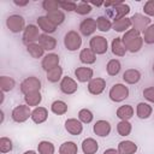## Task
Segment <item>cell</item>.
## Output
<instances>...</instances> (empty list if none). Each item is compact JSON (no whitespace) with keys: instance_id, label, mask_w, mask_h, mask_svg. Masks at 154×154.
Returning <instances> with one entry per match:
<instances>
[{"instance_id":"obj_14","label":"cell","mask_w":154,"mask_h":154,"mask_svg":"<svg viewBox=\"0 0 154 154\" xmlns=\"http://www.w3.org/2000/svg\"><path fill=\"white\" fill-rule=\"evenodd\" d=\"M96 30V20L93 18H85L79 24V31L84 36H90Z\"/></svg>"},{"instance_id":"obj_49","label":"cell","mask_w":154,"mask_h":154,"mask_svg":"<svg viewBox=\"0 0 154 154\" xmlns=\"http://www.w3.org/2000/svg\"><path fill=\"white\" fill-rule=\"evenodd\" d=\"M17 6H26L28 4H29V0H25V1H18V0H14L13 1Z\"/></svg>"},{"instance_id":"obj_35","label":"cell","mask_w":154,"mask_h":154,"mask_svg":"<svg viewBox=\"0 0 154 154\" xmlns=\"http://www.w3.org/2000/svg\"><path fill=\"white\" fill-rule=\"evenodd\" d=\"M51 111L54 113V114H58V116H63L67 112V105L61 101V100H57L54 101L52 105H51Z\"/></svg>"},{"instance_id":"obj_7","label":"cell","mask_w":154,"mask_h":154,"mask_svg":"<svg viewBox=\"0 0 154 154\" xmlns=\"http://www.w3.org/2000/svg\"><path fill=\"white\" fill-rule=\"evenodd\" d=\"M11 117H12V119L16 123H24L25 120L29 119V117H31L30 106H28V105H19V106L14 107L13 111H12Z\"/></svg>"},{"instance_id":"obj_8","label":"cell","mask_w":154,"mask_h":154,"mask_svg":"<svg viewBox=\"0 0 154 154\" xmlns=\"http://www.w3.org/2000/svg\"><path fill=\"white\" fill-rule=\"evenodd\" d=\"M6 25L12 32H20L25 29V20L19 14H11L6 19Z\"/></svg>"},{"instance_id":"obj_48","label":"cell","mask_w":154,"mask_h":154,"mask_svg":"<svg viewBox=\"0 0 154 154\" xmlns=\"http://www.w3.org/2000/svg\"><path fill=\"white\" fill-rule=\"evenodd\" d=\"M103 154H120L118 149H114V148H108L103 152Z\"/></svg>"},{"instance_id":"obj_1","label":"cell","mask_w":154,"mask_h":154,"mask_svg":"<svg viewBox=\"0 0 154 154\" xmlns=\"http://www.w3.org/2000/svg\"><path fill=\"white\" fill-rule=\"evenodd\" d=\"M122 41H123L126 51H129L131 53L138 52L142 48V46H143V37L141 36V32H138L135 29L128 30L123 35Z\"/></svg>"},{"instance_id":"obj_43","label":"cell","mask_w":154,"mask_h":154,"mask_svg":"<svg viewBox=\"0 0 154 154\" xmlns=\"http://www.w3.org/2000/svg\"><path fill=\"white\" fill-rule=\"evenodd\" d=\"M11 150H12V141L7 137H1L0 138V152L5 154Z\"/></svg>"},{"instance_id":"obj_44","label":"cell","mask_w":154,"mask_h":154,"mask_svg":"<svg viewBox=\"0 0 154 154\" xmlns=\"http://www.w3.org/2000/svg\"><path fill=\"white\" fill-rule=\"evenodd\" d=\"M76 12L78 14H87L89 12H91V5L89 2H84V1H81L77 4V7H76Z\"/></svg>"},{"instance_id":"obj_36","label":"cell","mask_w":154,"mask_h":154,"mask_svg":"<svg viewBox=\"0 0 154 154\" xmlns=\"http://www.w3.org/2000/svg\"><path fill=\"white\" fill-rule=\"evenodd\" d=\"M122 69V65H120V61L117 60V59H111L108 63H107V66H106V70H107V73L109 76H117L119 73Z\"/></svg>"},{"instance_id":"obj_37","label":"cell","mask_w":154,"mask_h":154,"mask_svg":"<svg viewBox=\"0 0 154 154\" xmlns=\"http://www.w3.org/2000/svg\"><path fill=\"white\" fill-rule=\"evenodd\" d=\"M37 149H38L40 154H54V152H55L54 144L48 141H41L37 144Z\"/></svg>"},{"instance_id":"obj_12","label":"cell","mask_w":154,"mask_h":154,"mask_svg":"<svg viewBox=\"0 0 154 154\" xmlns=\"http://www.w3.org/2000/svg\"><path fill=\"white\" fill-rule=\"evenodd\" d=\"M105 88H106V81L100 77L93 78L88 83V90L93 95H100L105 90Z\"/></svg>"},{"instance_id":"obj_51","label":"cell","mask_w":154,"mask_h":154,"mask_svg":"<svg viewBox=\"0 0 154 154\" xmlns=\"http://www.w3.org/2000/svg\"><path fill=\"white\" fill-rule=\"evenodd\" d=\"M153 72H154V64H153Z\"/></svg>"},{"instance_id":"obj_13","label":"cell","mask_w":154,"mask_h":154,"mask_svg":"<svg viewBox=\"0 0 154 154\" xmlns=\"http://www.w3.org/2000/svg\"><path fill=\"white\" fill-rule=\"evenodd\" d=\"M59 60L60 59H59V55L58 54H55V53H48L42 59V63H41L42 69L47 72V71H49V70L59 66Z\"/></svg>"},{"instance_id":"obj_5","label":"cell","mask_w":154,"mask_h":154,"mask_svg":"<svg viewBox=\"0 0 154 154\" xmlns=\"http://www.w3.org/2000/svg\"><path fill=\"white\" fill-rule=\"evenodd\" d=\"M40 89H41V81L35 76L26 77L20 83V91L24 95L32 93V91H40Z\"/></svg>"},{"instance_id":"obj_32","label":"cell","mask_w":154,"mask_h":154,"mask_svg":"<svg viewBox=\"0 0 154 154\" xmlns=\"http://www.w3.org/2000/svg\"><path fill=\"white\" fill-rule=\"evenodd\" d=\"M112 24L113 23L105 16H100V17L96 18V28H97V30H100L102 32L108 31L112 28Z\"/></svg>"},{"instance_id":"obj_19","label":"cell","mask_w":154,"mask_h":154,"mask_svg":"<svg viewBox=\"0 0 154 154\" xmlns=\"http://www.w3.org/2000/svg\"><path fill=\"white\" fill-rule=\"evenodd\" d=\"M38 45L45 49V51H53L57 47V40L48 34H41L38 38Z\"/></svg>"},{"instance_id":"obj_38","label":"cell","mask_w":154,"mask_h":154,"mask_svg":"<svg viewBox=\"0 0 154 154\" xmlns=\"http://www.w3.org/2000/svg\"><path fill=\"white\" fill-rule=\"evenodd\" d=\"M63 76V69L60 66H57L49 71H47V79L52 83H55L58 82Z\"/></svg>"},{"instance_id":"obj_21","label":"cell","mask_w":154,"mask_h":154,"mask_svg":"<svg viewBox=\"0 0 154 154\" xmlns=\"http://www.w3.org/2000/svg\"><path fill=\"white\" fill-rule=\"evenodd\" d=\"M123 79L128 84H136L141 79V73L136 69H129L123 73Z\"/></svg>"},{"instance_id":"obj_11","label":"cell","mask_w":154,"mask_h":154,"mask_svg":"<svg viewBox=\"0 0 154 154\" xmlns=\"http://www.w3.org/2000/svg\"><path fill=\"white\" fill-rule=\"evenodd\" d=\"M77 88H78V84L75 79H72L71 77L66 76V77H63L61 78V82H60V90L66 94V95H71L73 93L77 91Z\"/></svg>"},{"instance_id":"obj_23","label":"cell","mask_w":154,"mask_h":154,"mask_svg":"<svg viewBox=\"0 0 154 154\" xmlns=\"http://www.w3.org/2000/svg\"><path fill=\"white\" fill-rule=\"evenodd\" d=\"M131 26H132L131 19L128 18V17L122 18V19H118V20H114L113 24H112V28L116 31H118V32H122V31H125L126 32L128 30H130Z\"/></svg>"},{"instance_id":"obj_46","label":"cell","mask_w":154,"mask_h":154,"mask_svg":"<svg viewBox=\"0 0 154 154\" xmlns=\"http://www.w3.org/2000/svg\"><path fill=\"white\" fill-rule=\"evenodd\" d=\"M143 11L147 16L154 17V0H148L143 6Z\"/></svg>"},{"instance_id":"obj_15","label":"cell","mask_w":154,"mask_h":154,"mask_svg":"<svg viewBox=\"0 0 154 154\" xmlns=\"http://www.w3.org/2000/svg\"><path fill=\"white\" fill-rule=\"evenodd\" d=\"M65 129L69 134L77 136V135H81V132L83 131V125H82L81 120H77L75 118H70L65 122Z\"/></svg>"},{"instance_id":"obj_2","label":"cell","mask_w":154,"mask_h":154,"mask_svg":"<svg viewBox=\"0 0 154 154\" xmlns=\"http://www.w3.org/2000/svg\"><path fill=\"white\" fill-rule=\"evenodd\" d=\"M103 6L106 7V14L107 17L118 20L122 18H125L126 14L130 12V6L125 2L118 1V2H105Z\"/></svg>"},{"instance_id":"obj_33","label":"cell","mask_w":154,"mask_h":154,"mask_svg":"<svg viewBox=\"0 0 154 154\" xmlns=\"http://www.w3.org/2000/svg\"><path fill=\"white\" fill-rule=\"evenodd\" d=\"M26 51H28V53H29L32 58H35V59L41 58V57L43 55V53H45V49H43L38 43H36V42L28 45V46H26Z\"/></svg>"},{"instance_id":"obj_6","label":"cell","mask_w":154,"mask_h":154,"mask_svg":"<svg viewBox=\"0 0 154 154\" xmlns=\"http://www.w3.org/2000/svg\"><path fill=\"white\" fill-rule=\"evenodd\" d=\"M89 46H90V49L95 54H105L107 52V48H108L107 40L100 35L93 36L89 41Z\"/></svg>"},{"instance_id":"obj_26","label":"cell","mask_w":154,"mask_h":154,"mask_svg":"<svg viewBox=\"0 0 154 154\" xmlns=\"http://www.w3.org/2000/svg\"><path fill=\"white\" fill-rule=\"evenodd\" d=\"M79 60L83 64H94L96 61V54L90 49V48H83L79 53Z\"/></svg>"},{"instance_id":"obj_9","label":"cell","mask_w":154,"mask_h":154,"mask_svg":"<svg viewBox=\"0 0 154 154\" xmlns=\"http://www.w3.org/2000/svg\"><path fill=\"white\" fill-rule=\"evenodd\" d=\"M130 19H131L132 29L137 30L138 32H143L150 25V18L141 13H135Z\"/></svg>"},{"instance_id":"obj_34","label":"cell","mask_w":154,"mask_h":154,"mask_svg":"<svg viewBox=\"0 0 154 154\" xmlns=\"http://www.w3.org/2000/svg\"><path fill=\"white\" fill-rule=\"evenodd\" d=\"M16 82L12 77L8 76H1L0 77V89L1 91H10L14 88Z\"/></svg>"},{"instance_id":"obj_4","label":"cell","mask_w":154,"mask_h":154,"mask_svg":"<svg viewBox=\"0 0 154 154\" xmlns=\"http://www.w3.org/2000/svg\"><path fill=\"white\" fill-rule=\"evenodd\" d=\"M108 96L114 102H122L129 96V88L122 83H117L109 89Z\"/></svg>"},{"instance_id":"obj_29","label":"cell","mask_w":154,"mask_h":154,"mask_svg":"<svg viewBox=\"0 0 154 154\" xmlns=\"http://www.w3.org/2000/svg\"><path fill=\"white\" fill-rule=\"evenodd\" d=\"M47 18H48L52 23H54V24L58 26V25H60V24L64 23V20H65V14H64L63 11L57 10V11L47 12Z\"/></svg>"},{"instance_id":"obj_22","label":"cell","mask_w":154,"mask_h":154,"mask_svg":"<svg viewBox=\"0 0 154 154\" xmlns=\"http://www.w3.org/2000/svg\"><path fill=\"white\" fill-rule=\"evenodd\" d=\"M97 149H99V143L91 137H88L82 142V150L84 154H95Z\"/></svg>"},{"instance_id":"obj_45","label":"cell","mask_w":154,"mask_h":154,"mask_svg":"<svg viewBox=\"0 0 154 154\" xmlns=\"http://www.w3.org/2000/svg\"><path fill=\"white\" fill-rule=\"evenodd\" d=\"M59 5L63 10H65L67 12L76 11V7H77V4L73 1H59Z\"/></svg>"},{"instance_id":"obj_50","label":"cell","mask_w":154,"mask_h":154,"mask_svg":"<svg viewBox=\"0 0 154 154\" xmlns=\"http://www.w3.org/2000/svg\"><path fill=\"white\" fill-rule=\"evenodd\" d=\"M24 154H37L35 150H26V152H24Z\"/></svg>"},{"instance_id":"obj_39","label":"cell","mask_w":154,"mask_h":154,"mask_svg":"<svg viewBox=\"0 0 154 154\" xmlns=\"http://www.w3.org/2000/svg\"><path fill=\"white\" fill-rule=\"evenodd\" d=\"M131 130H132V126L129 123V120H120L118 123V125H117V131H118V134L120 136H128V135H130Z\"/></svg>"},{"instance_id":"obj_18","label":"cell","mask_w":154,"mask_h":154,"mask_svg":"<svg viewBox=\"0 0 154 154\" xmlns=\"http://www.w3.org/2000/svg\"><path fill=\"white\" fill-rule=\"evenodd\" d=\"M36 20H37L38 28L42 29V30L45 31V34H52V32H54V31L57 30V25H55L54 23H52V22L47 18V16H41V17H38Z\"/></svg>"},{"instance_id":"obj_31","label":"cell","mask_w":154,"mask_h":154,"mask_svg":"<svg viewBox=\"0 0 154 154\" xmlns=\"http://www.w3.org/2000/svg\"><path fill=\"white\" fill-rule=\"evenodd\" d=\"M77 153H78L77 144L72 141L64 142L59 148V154H77Z\"/></svg>"},{"instance_id":"obj_47","label":"cell","mask_w":154,"mask_h":154,"mask_svg":"<svg viewBox=\"0 0 154 154\" xmlns=\"http://www.w3.org/2000/svg\"><path fill=\"white\" fill-rule=\"evenodd\" d=\"M143 96L146 100H148L149 102L154 103V87H148L143 90Z\"/></svg>"},{"instance_id":"obj_42","label":"cell","mask_w":154,"mask_h":154,"mask_svg":"<svg viewBox=\"0 0 154 154\" xmlns=\"http://www.w3.org/2000/svg\"><path fill=\"white\" fill-rule=\"evenodd\" d=\"M42 7H43V10H46L47 12H52V11L59 10L60 5H59V1H57V0H43Z\"/></svg>"},{"instance_id":"obj_30","label":"cell","mask_w":154,"mask_h":154,"mask_svg":"<svg viewBox=\"0 0 154 154\" xmlns=\"http://www.w3.org/2000/svg\"><path fill=\"white\" fill-rule=\"evenodd\" d=\"M42 100V96H41V93L40 91H32V93H29L26 95H24V101L28 106H37Z\"/></svg>"},{"instance_id":"obj_17","label":"cell","mask_w":154,"mask_h":154,"mask_svg":"<svg viewBox=\"0 0 154 154\" xmlns=\"http://www.w3.org/2000/svg\"><path fill=\"white\" fill-rule=\"evenodd\" d=\"M94 132L100 137H106L111 132V124L107 120H97L94 124Z\"/></svg>"},{"instance_id":"obj_41","label":"cell","mask_w":154,"mask_h":154,"mask_svg":"<svg viewBox=\"0 0 154 154\" xmlns=\"http://www.w3.org/2000/svg\"><path fill=\"white\" fill-rule=\"evenodd\" d=\"M93 118H94L93 113H91L89 109H87V108H82V109L78 112V119H79L82 123L89 124V123L93 120Z\"/></svg>"},{"instance_id":"obj_24","label":"cell","mask_w":154,"mask_h":154,"mask_svg":"<svg viewBox=\"0 0 154 154\" xmlns=\"http://www.w3.org/2000/svg\"><path fill=\"white\" fill-rule=\"evenodd\" d=\"M111 48H112V53L117 57H124L125 53H126V48L122 41V37H116L113 38L112 41V45H111Z\"/></svg>"},{"instance_id":"obj_27","label":"cell","mask_w":154,"mask_h":154,"mask_svg":"<svg viewBox=\"0 0 154 154\" xmlns=\"http://www.w3.org/2000/svg\"><path fill=\"white\" fill-rule=\"evenodd\" d=\"M152 106L146 103V102H140L137 105V108H136V113H137V117L141 118V119H147L152 116Z\"/></svg>"},{"instance_id":"obj_25","label":"cell","mask_w":154,"mask_h":154,"mask_svg":"<svg viewBox=\"0 0 154 154\" xmlns=\"http://www.w3.org/2000/svg\"><path fill=\"white\" fill-rule=\"evenodd\" d=\"M118 150L120 154H135L137 146L132 141H122L118 144Z\"/></svg>"},{"instance_id":"obj_16","label":"cell","mask_w":154,"mask_h":154,"mask_svg":"<svg viewBox=\"0 0 154 154\" xmlns=\"http://www.w3.org/2000/svg\"><path fill=\"white\" fill-rule=\"evenodd\" d=\"M93 75H94L93 70H91L90 67H87V66H81V67H77V69L75 70V76H76V78H77L79 82H82V83L89 82L90 79H93Z\"/></svg>"},{"instance_id":"obj_28","label":"cell","mask_w":154,"mask_h":154,"mask_svg":"<svg viewBox=\"0 0 154 154\" xmlns=\"http://www.w3.org/2000/svg\"><path fill=\"white\" fill-rule=\"evenodd\" d=\"M134 116V108L131 105H123L117 109V117L120 120H129Z\"/></svg>"},{"instance_id":"obj_40","label":"cell","mask_w":154,"mask_h":154,"mask_svg":"<svg viewBox=\"0 0 154 154\" xmlns=\"http://www.w3.org/2000/svg\"><path fill=\"white\" fill-rule=\"evenodd\" d=\"M143 42H146L148 45L154 43V24H150L143 31Z\"/></svg>"},{"instance_id":"obj_10","label":"cell","mask_w":154,"mask_h":154,"mask_svg":"<svg viewBox=\"0 0 154 154\" xmlns=\"http://www.w3.org/2000/svg\"><path fill=\"white\" fill-rule=\"evenodd\" d=\"M41 34L38 31V26L34 25V24H29L28 26H25L24 32H23V42L28 46L30 43H35L36 41H38Z\"/></svg>"},{"instance_id":"obj_3","label":"cell","mask_w":154,"mask_h":154,"mask_svg":"<svg viewBox=\"0 0 154 154\" xmlns=\"http://www.w3.org/2000/svg\"><path fill=\"white\" fill-rule=\"evenodd\" d=\"M64 45L66 47L67 51H77L78 48H81L82 46V37L81 35L75 31V30H70L65 34V37H64Z\"/></svg>"},{"instance_id":"obj_20","label":"cell","mask_w":154,"mask_h":154,"mask_svg":"<svg viewBox=\"0 0 154 154\" xmlns=\"http://www.w3.org/2000/svg\"><path fill=\"white\" fill-rule=\"evenodd\" d=\"M34 123L36 124H42L43 122L47 120L48 118V111L46 107H36L32 112H31V117Z\"/></svg>"}]
</instances>
